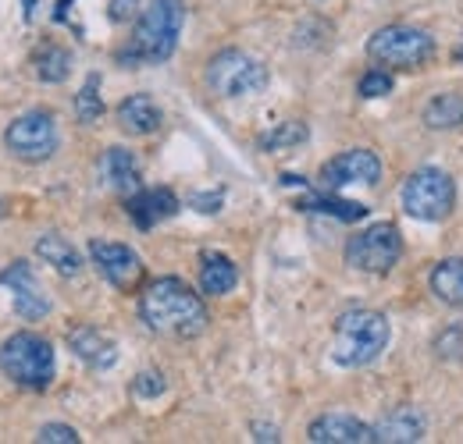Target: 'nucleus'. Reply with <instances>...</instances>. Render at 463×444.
Wrapping results in <instances>:
<instances>
[{"instance_id":"obj_6","label":"nucleus","mask_w":463,"mask_h":444,"mask_svg":"<svg viewBox=\"0 0 463 444\" xmlns=\"http://www.w3.org/2000/svg\"><path fill=\"white\" fill-rule=\"evenodd\" d=\"M400 199H403V210L413 221L439 224L457 207V181L442 167H420L403 181Z\"/></svg>"},{"instance_id":"obj_18","label":"nucleus","mask_w":463,"mask_h":444,"mask_svg":"<svg viewBox=\"0 0 463 444\" xmlns=\"http://www.w3.org/2000/svg\"><path fill=\"white\" fill-rule=\"evenodd\" d=\"M161 121H165V114L146 93H132L118 104V125L128 135H154L161 128Z\"/></svg>"},{"instance_id":"obj_30","label":"nucleus","mask_w":463,"mask_h":444,"mask_svg":"<svg viewBox=\"0 0 463 444\" xmlns=\"http://www.w3.org/2000/svg\"><path fill=\"white\" fill-rule=\"evenodd\" d=\"M165 377L161 374H139L136 377V384H132V391L139 394V398H157V394H165Z\"/></svg>"},{"instance_id":"obj_5","label":"nucleus","mask_w":463,"mask_h":444,"mask_svg":"<svg viewBox=\"0 0 463 444\" xmlns=\"http://www.w3.org/2000/svg\"><path fill=\"white\" fill-rule=\"evenodd\" d=\"M367 57L382 68L413 71L435 57V36L417 25H382L367 40Z\"/></svg>"},{"instance_id":"obj_27","label":"nucleus","mask_w":463,"mask_h":444,"mask_svg":"<svg viewBox=\"0 0 463 444\" xmlns=\"http://www.w3.org/2000/svg\"><path fill=\"white\" fill-rule=\"evenodd\" d=\"M356 93H360L364 100H382V97H389V93H392V71H385V68H371V71L360 79Z\"/></svg>"},{"instance_id":"obj_26","label":"nucleus","mask_w":463,"mask_h":444,"mask_svg":"<svg viewBox=\"0 0 463 444\" xmlns=\"http://www.w3.org/2000/svg\"><path fill=\"white\" fill-rule=\"evenodd\" d=\"M307 125L303 121H282V125H275L271 132H264L260 139H257V146L260 150H286V146H299V143H307Z\"/></svg>"},{"instance_id":"obj_10","label":"nucleus","mask_w":463,"mask_h":444,"mask_svg":"<svg viewBox=\"0 0 463 444\" xmlns=\"http://www.w3.org/2000/svg\"><path fill=\"white\" fill-rule=\"evenodd\" d=\"M0 288L11 291V306L22 320H43L51 313V295L43 291V284L36 281L25 260H14L11 267L0 271Z\"/></svg>"},{"instance_id":"obj_4","label":"nucleus","mask_w":463,"mask_h":444,"mask_svg":"<svg viewBox=\"0 0 463 444\" xmlns=\"http://www.w3.org/2000/svg\"><path fill=\"white\" fill-rule=\"evenodd\" d=\"M0 370H4V377H7L11 384H18V388L47 391L54 384V374H58L54 345L33 331L11 334V338L0 345Z\"/></svg>"},{"instance_id":"obj_2","label":"nucleus","mask_w":463,"mask_h":444,"mask_svg":"<svg viewBox=\"0 0 463 444\" xmlns=\"http://www.w3.org/2000/svg\"><path fill=\"white\" fill-rule=\"evenodd\" d=\"M185 25V0H150L136 18L128 47L118 54L121 64H161L175 54Z\"/></svg>"},{"instance_id":"obj_8","label":"nucleus","mask_w":463,"mask_h":444,"mask_svg":"<svg viewBox=\"0 0 463 444\" xmlns=\"http://www.w3.org/2000/svg\"><path fill=\"white\" fill-rule=\"evenodd\" d=\"M403 260V235L389 221L367 224L346 242V264L360 274H389Z\"/></svg>"},{"instance_id":"obj_13","label":"nucleus","mask_w":463,"mask_h":444,"mask_svg":"<svg viewBox=\"0 0 463 444\" xmlns=\"http://www.w3.org/2000/svg\"><path fill=\"white\" fill-rule=\"evenodd\" d=\"M307 438L314 444H371L374 441V427L360 423L349 412H325L307 427Z\"/></svg>"},{"instance_id":"obj_34","label":"nucleus","mask_w":463,"mask_h":444,"mask_svg":"<svg viewBox=\"0 0 463 444\" xmlns=\"http://www.w3.org/2000/svg\"><path fill=\"white\" fill-rule=\"evenodd\" d=\"M453 60H457V64H463V43L457 47V51H453Z\"/></svg>"},{"instance_id":"obj_16","label":"nucleus","mask_w":463,"mask_h":444,"mask_svg":"<svg viewBox=\"0 0 463 444\" xmlns=\"http://www.w3.org/2000/svg\"><path fill=\"white\" fill-rule=\"evenodd\" d=\"M68 345H71V352H75L86 366H93V370H108V366H115V359H118L115 338H108V334L90 328V324H82V328H75V331L68 334Z\"/></svg>"},{"instance_id":"obj_35","label":"nucleus","mask_w":463,"mask_h":444,"mask_svg":"<svg viewBox=\"0 0 463 444\" xmlns=\"http://www.w3.org/2000/svg\"><path fill=\"white\" fill-rule=\"evenodd\" d=\"M33 7H36V0H25V14L33 18Z\"/></svg>"},{"instance_id":"obj_15","label":"nucleus","mask_w":463,"mask_h":444,"mask_svg":"<svg viewBox=\"0 0 463 444\" xmlns=\"http://www.w3.org/2000/svg\"><path fill=\"white\" fill-rule=\"evenodd\" d=\"M125 210H128V217L139 231H150L154 224L168 221L178 214V196L172 189H139V192L128 196Z\"/></svg>"},{"instance_id":"obj_25","label":"nucleus","mask_w":463,"mask_h":444,"mask_svg":"<svg viewBox=\"0 0 463 444\" xmlns=\"http://www.w3.org/2000/svg\"><path fill=\"white\" fill-rule=\"evenodd\" d=\"M75 117L82 125H93L104 117V97H100V75H90L82 89L75 93Z\"/></svg>"},{"instance_id":"obj_14","label":"nucleus","mask_w":463,"mask_h":444,"mask_svg":"<svg viewBox=\"0 0 463 444\" xmlns=\"http://www.w3.org/2000/svg\"><path fill=\"white\" fill-rule=\"evenodd\" d=\"M374 427V441L382 444H413V441H424V434H428V420H424V412L420 409H413V405H396V409H389L378 423H371Z\"/></svg>"},{"instance_id":"obj_12","label":"nucleus","mask_w":463,"mask_h":444,"mask_svg":"<svg viewBox=\"0 0 463 444\" xmlns=\"http://www.w3.org/2000/svg\"><path fill=\"white\" fill-rule=\"evenodd\" d=\"M382 181V161L371 150H343L321 167V189L339 192L349 185H378Z\"/></svg>"},{"instance_id":"obj_19","label":"nucleus","mask_w":463,"mask_h":444,"mask_svg":"<svg viewBox=\"0 0 463 444\" xmlns=\"http://www.w3.org/2000/svg\"><path fill=\"white\" fill-rule=\"evenodd\" d=\"M36 256H40L47 267H54L58 274H64V278H75V274L82 271L79 249H75L64 235H58V231H47V235L36 238Z\"/></svg>"},{"instance_id":"obj_23","label":"nucleus","mask_w":463,"mask_h":444,"mask_svg":"<svg viewBox=\"0 0 463 444\" xmlns=\"http://www.w3.org/2000/svg\"><path fill=\"white\" fill-rule=\"evenodd\" d=\"M424 125L431 132H453L463 125V97L460 93H435L428 104H424Z\"/></svg>"},{"instance_id":"obj_29","label":"nucleus","mask_w":463,"mask_h":444,"mask_svg":"<svg viewBox=\"0 0 463 444\" xmlns=\"http://www.w3.org/2000/svg\"><path fill=\"white\" fill-rule=\"evenodd\" d=\"M435 352H439V359H463V334L453 328V331H446L439 341H435Z\"/></svg>"},{"instance_id":"obj_28","label":"nucleus","mask_w":463,"mask_h":444,"mask_svg":"<svg viewBox=\"0 0 463 444\" xmlns=\"http://www.w3.org/2000/svg\"><path fill=\"white\" fill-rule=\"evenodd\" d=\"M36 441L40 444H79L82 438H79L71 427H64V423H47V427H40Z\"/></svg>"},{"instance_id":"obj_21","label":"nucleus","mask_w":463,"mask_h":444,"mask_svg":"<svg viewBox=\"0 0 463 444\" xmlns=\"http://www.w3.org/2000/svg\"><path fill=\"white\" fill-rule=\"evenodd\" d=\"M296 210H303V214H325V217H335V221H364V217H367V207H364V203L339 199V196H332L328 189L303 196V199L296 203Z\"/></svg>"},{"instance_id":"obj_20","label":"nucleus","mask_w":463,"mask_h":444,"mask_svg":"<svg viewBox=\"0 0 463 444\" xmlns=\"http://www.w3.org/2000/svg\"><path fill=\"white\" fill-rule=\"evenodd\" d=\"M239 284V267L232 264L225 253H203L200 260V291L203 295H229Z\"/></svg>"},{"instance_id":"obj_3","label":"nucleus","mask_w":463,"mask_h":444,"mask_svg":"<svg viewBox=\"0 0 463 444\" xmlns=\"http://www.w3.org/2000/svg\"><path fill=\"white\" fill-rule=\"evenodd\" d=\"M392 341L389 317L367 306H349L335 317V341H332V359L346 370L371 366Z\"/></svg>"},{"instance_id":"obj_9","label":"nucleus","mask_w":463,"mask_h":444,"mask_svg":"<svg viewBox=\"0 0 463 444\" xmlns=\"http://www.w3.org/2000/svg\"><path fill=\"white\" fill-rule=\"evenodd\" d=\"M58 117L51 111H25L18 114L7 132H4V146L14 161L22 164H43L58 153Z\"/></svg>"},{"instance_id":"obj_11","label":"nucleus","mask_w":463,"mask_h":444,"mask_svg":"<svg viewBox=\"0 0 463 444\" xmlns=\"http://www.w3.org/2000/svg\"><path fill=\"white\" fill-rule=\"evenodd\" d=\"M90 260L100 271V278L115 284L118 291H132L143 281V260L121 245V242H108V238H93L90 242Z\"/></svg>"},{"instance_id":"obj_32","label":"nucleus","mask_w":463,"mask_h":444,"mask_svg":"<svg viewBox=\"0 0 463 444\" xmlns=\"http://www.w3.org/2000/svg\"><path fill=\"white\" fill-rule=\"evenodd\" d=\"M136 7H139V0H111V4H108L111 22H128V18L136 14Z\"/></svg>"},{"instance_id":"obj_24","label":"nucleus","mask_w":463,"mask_h":444,"mask_svg":"<svg viewBox=\"0 0 463 444\" xmlns=\"http://www.w3.org/2000/svg\"><path fill=\"white\" fill-rule=\"evenodd\" d=\"M33 71H36V79L40 82H51V86H58L68 79V71H71V54L58 47V43H43L36 54H33Z\"/></svg>"},{"instance_id":"obj_31","label":"nucleus","mask_w":463,"mask_h":444,"mask_svg":"<svg viewBox=\"0 0 463 444\" xmlns=\"http://www.w3.org/2000/svg\"><path fill=\"white\" fill-rule=\"evenodd\" d=\"M222 199H225L222 192H196V196H193V207H196L200 214H218V210H222Z\"/></svg>"},{"instance_id":"obj_17","label":"nucleus","mask_w":463,"mask_h":444,"mask_svg":"<svg viewBox=\"0 0 463 444\" xmlns=\"http://www.w3.org/2000/svg\"><path fill=\"white\" fill-rule=\"evenodd\" d=\"M100 178H104L108 189H115L121 196L139 192V161H136V153L125 150V146L104 150V157H100Z\"/></svg>"},{"instance_id":"obj_7","label":"nucleus","mask_w":463,"mask_h":444,"mask_svg":"<svg viewBox=\"0 0 463 444\" xmlns=\"http://www.w3.org/2000/svg\"><path fill=\"white\" fill-rule=\"evenodd\" d=\"M271 82V71L264 60H257L246 51H222L211 57L207 64V86L222 97V100H242V97H257L264 93Z\"/></svg>"},{"instance_id":"obj_1","label":"nucleus","mask_w":463,"mask_h":444,"mask_svg":"<svg viewBox=\"0 0 463 444\" xmlns=\"http://www.w3.org/2000/svg\"><path fill=\"white\" fill-rule=\"evenodd\" d=\"M139 317L150 331L165 338H196L211 324L203 295H196L182 278H157L146 284L139 295Z\"/></svg>"},{"instance_id":"obj_22","label":"nucleus","mask_w":463,"mask_h":444,"mask_svg":"<svg viewBox=\"0 0 463 444\" xmlns=\"http://www.w3.org/2000/svg\"><path fill=\"white\" fill-rule=\"evenodd\" d=\"M431 291L439 302L463 310V256H449L431 271Z\"/></svg>"},{"instance_id":"obj_33","label":"nucleus","mask_w":463,"mask_h":444,"mask_svg":"<svg viewBox=\"0 0 463 444\" xmlns=\"http://www.w3.org/2000/svg\"><path fill=\"white\" fill-rule=\"evenodd\" d=\"M253 434H257L253 441H282V438H279V427H264V423H257Z\"/></svg>"}]
</instances>
